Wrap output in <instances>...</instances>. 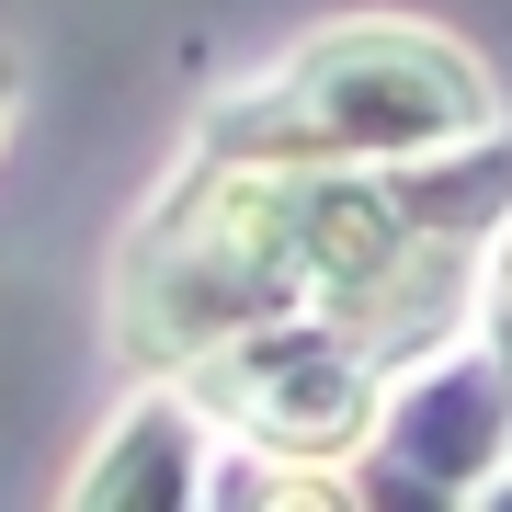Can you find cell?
I'll return each mask as SVG.
<instances>
[{
	"instance_id": "6da1fadb",
	"label": "cell",
	"mask_w": 512,
	"mask_h": 512,
	"mask_svg": "<svg viewBox=\"0 0 512 512\" xmlns=\"http://www.w3.org/2000/svg\"><path fill=\"white\" fill-rule=\"evenodd\" d=\"M456 137H490V92L456 46L410 23H342L319 35L262 103L217 114V160H433Z\"/></svg>"
},
{
	"instance_id": "7a4b0ae2",
	"label": "cell",
	"mask_w": 512,
	"mask_h": 512,
	"mask_svg": "<svg viewBox=\"0 0 512 512\" xmlns=\"http://www.w3.org/2000/svg\"><path fill=\"white\" fill-rule=\"evenodd\" d=\"M387 467L353 490L376 501H478L490 456L512 444V365H399L387 376Z\"/></svg>"
},
{
	"instance_id": "3957f363",
	"label": "cell",
	"mask_w": 512,
	"mask_h": 512,
	"mask_svg": "<svg viewBox=\"0 0 512 512\" xmlns=\"http://www.w3.org/2000/svg\"><path fill=\"white\" fill-rule=\"evenodd\" d=\"M80 501H148V512H183L194 501V399H137L114 456H92Z\"/></svg>"
},
{
	"instance_id": "277c9868",
	"label": "cell",
	"mask_w": 512,
	"mask_h": 512,
	"mask_svg": "<svg viewBox=\"0 0 512 512\" xmlns=\"http://www.w3.org/2000/svg\"><path fill=\"white\" fill-rule=\"evenodd\" d=\"M490 342H501V365H512V239H501V262H490Z\"/></svg>"
}]
</instances>
